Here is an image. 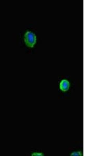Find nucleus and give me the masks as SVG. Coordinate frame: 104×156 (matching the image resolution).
Returning a JSON list of instances; mask_svg holds the SVG:
<instances>
[{
	"label": "nucleus",
	"instance_id": "obj_1",
	"mask_svg": "<svg viewBox=\"0 0 104 156\" xmlns=\"http://www.w3.org/2000/svg\"><path fill=\"white\" fill-rule=\"evenodd\" d=\"M24 41L28 47L32 48L36 42V37L35 34L30 31H27L24 35Z\"/></svg>",
	"mask_w": 104,
	"mask_h": 156
},
{
	"label": "nucleus",
	"instance_id": "obj_2",
	"mask_svg": "<svg viewBox=\"0 0 104 156\" xmlns=\"http://www.w3.org/2000/svg\"><path fill=\"white\" fill-rule=\"evenodd\" d=\"M69 87L70 83L67 80L63 79L61 81L60 84V88L62 91H67L69 89Z\"/></svg>",
	"mask_w": 104,
	"mask_h": 156
}]
</instances>
